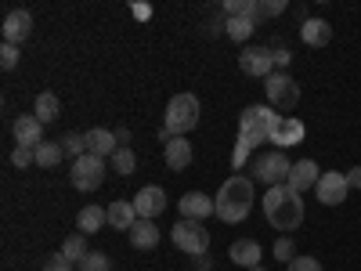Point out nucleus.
<instances>
[{"instance_id": "6ab92c4d", "label": "nucleus", "mask_w": 361, "mask_h": 271, "mask_svg": "<svg viewBox=\"0 0 361 271\" xmlns=\"http://www.w3.org/2000/svg\"><path fill=\"white\" fill-rule=\"evenodd\" d=\"M109 224L119 228V231H130V228L137 224L134 199H116V203H109Z\"/></svg>"}, {"instance_id": "72a5a7b5", "label": "nucleus", "mask_w": 361, "mask_h": 271, "mask_svg": "<svg viewBox=\"0 0 361 271\" xmlns=\"http://www.w3.org/2000/svg\"><path fill=\"white\" fill-rule=\"evenodd\" d=\"M18 58H22V51H18L15 44H4V47H0V66H4L8 73L18 66Z\"/></svg>"}, {"instance_id": "6e6552de", "label": "nucleus", "mask_w": 361, "mask_h": 271, "mask_svg": "<svg viewBox=\"0 0 361 271\" xmlns=\"http://www.w3.org/2000/svg\"><path fill=\"white\" fill-rule=\"evenodd\" d=\"M69 181H73L76 192H94V188H102V181H105V159L90 156V152L80 156V159H73Z\"/></svg>"}, {"instance_id": "bb28decb", "label": "nucleus", "mask_w": 361, "mask_h": 271, "mask_svg": "<svg viewBox=\"0 0 361 271\" xmlns=\"http://www.w3.org/2000/svg\"><path fill=\"white\" fill-rule=\"evenodd\" d=\"M87 253H90V250H87V235H80V231H76V235H69L66 243H62V257H66V260H73V264H80Z\"/></svg>"}, {"instance_id": "393cba45", "label": "nucleus", "mask_w": 361, "mask_h": 271, "mask_svg": "<svg viewBox=\"0 0 361 271\" xmlns=\"http://www.w3.org/2000/svg\"><path fill=\"white\" fill-rule=\"evenodd\" d=\"M62 159H66L62 141H44V145H37V167H40V170H54Z\"/></svg>"}, {"instance_id": "f704fd0d", "label": "nucleus", "mask_w": 361, "mask_h": 271, "mask_svg": "<svg viewBox=\"0 0 361 271\" xmlns=\"http://www.w3.org/2000/svg\"><path fill=\"white\" fill-rule=\"evenodd\" d=\"M282 11H286V0H264L257 22H260V18H275V15H282Z\"/></svg>"}, {"instance_id": "9b49d317", "label": "nucleus", "mask_w": 361, "mask_h": 271, "mask_svg": "<svg viewBox=\"0 0 361 271\" xmlns=\"http://www.w3.org/2000/svg\"><path fill=\"white\" fill-rule=\"evenodd\" d=\"M0 33H4V44H22V40H29V33H33V15H29L25 8H15V11H8V18H4V25H0Z\"/></svg>"}, {"instance_id": "39448f33", "label": "nucleus", "mask_w": 361, "mask_h": 271, "mask_svg": "<svg viewBox=\"0 0 361 271\" xmlns=\"http://www.w3.org/2000/svg\"><path fill=\"white\" fill-rule=\"evenodd\" d=\"M289 170H293L289 156L275 148V152L257 156V163H253V181H260V185H267V188H279V185H286V181H289Z\"/></svg>"}, {"instance_id": "2f4dec72", "label": "nucleus", "mask_w": 361, "mask_h": 271, "mask_svg": "<svg viewBox=\"0 0 361 271\" xmlns=\"http://www.w3.org/2000/svg\"><path fill=\"white\" fill-rule=\"evenodd\" d=\"M275 260H286V264H293L296 260V243H293V239H279V243H275Z\"/></svg>"}, {"instance_id": "423d86ee", "label": "nucleus", "mask_w": 361, "mask_h": 271, "mask_svg": "<svg viewBox=\"0 0 361 271\" xmlns=\"http://www.w3.org/2000/svg\"><path fill=\"white\" fill-rule=\"evenodd\" d=\"M170 239L180 253H192V257H202L209 250V231L202 228V221H177L170 228Z\"/></svg>"}, {"instance_id": "c9c22d12", "label": "nucleus", "mask_w": 361, "mask_h": 271, "mask_svg": "<svg viewBox=\"0 0 361 271\" xmlns=\"http://www.w3.org/2000/svg\"><path fill=\"white\" fill-rule=\"evenodd\" d=\"M286 271H322V260H314V257H296L293 264H286Z\"/></svg>"}, {"instance_id": "4be33fe9", "label": "nucleus", "mask_w": 361, "mask_h": 271, "mask_svg": "<svg viewBox=\"0 0 361 271\" xmlns=\"http://www.w3.org/2000/svg\"><path fill=\"white\" fill-rule=\"evenodd\" d=\"M163 156H166V167H170V170H185V167L192 163V145H188L185 138H170V141L163 145Z\"/></svg>"}, {"instance_id": "c756f323", "label": "nucleus", "mask_w": 361, "mask_h": 271, "mask_svg": "<svg viewBox=\"0 0 361 271\" xmlns=\"http://www.w3.org/2000/svg\"><path fill=\"white\" fill-rule=\"evenodd\" d=\"M62 148H66V156L80 159V156H87V138L83 134H66L62 138Z\"/></svg>"}, {"instance_id": "58836bf2", "label": "nucleus", "mask_w": 361, "mask_h": 271, "mask_svg": "<svg viewBox=\"0 0 361 271\" xmlns=\"http://www.w3.org/2000/svg\"><path fill=\"white\" fill-rule=\"evenodd\" d=\"M347 185L350 188H361V167H350L347 170Z\"/></svg>"}, {"instance_id": "5701e85b", "label": "nucleus", "mask_w": 361, "mask_h": 271, "mask_svg": "<svg viewBox=\"0 0 361 271\" xmlns=\"http://www.w3.org/2000/svg\"><path fill=\"white\" fill-rule=\"evenodd\" d=\"M130 246H134V250H156V246H159V228H156V221H141V217H137V224L130 228Z\"/></svg>"}, {"instance_id": "a211bd4d", "label": "nucleus", "mask_w": 361, "mask_h": 271, "mask_svg": "<svg viewBox=\"0 0 361 271\" xmlns=\"http://www.w3.org/2000/svg\"><path fill=\"white\" fill-rule=\"evenodd\" d=\"M300 40H304L307 47H325L329 40H333V25H329L325 18H304L300 22Z\"/></svg>"}, {"instance_id": "473e14b6", "label": "nucleus", "mask_w": 361, "mask_h": 271, "mask_svg": "<svg viewBox=\"0 0 361 271\" xmlns=\"http://www.w3.org/2000/svg\"><path fill=\"white\" fill-rule=\"evenodd\" d=\"M11 163H15L18 170H25L29 163H37V148H25V145H18L15 152H11Z\"/></svg>"}, {"instance_id": "412c9836", "label": "nucleus", "mask_w": 361, "mask_h": 271, "mask_svg": "<svg viewBox=\"0 0 361 271\" xmlns=\"http://www.w3.org/2000/svg\"><path fill=\"white\" fill-rule=\"evenodd\" d=\"M228 257L238 264V267H257L260 264V243H253V239H235L231 243V250H228Z\"/></svg>"}, {"instance_id": "ea45409f", "label": "nucleus", "mask_w": 361, "mask_h": 271, "mask_svg": "<svg viewBox=\"0 0 361 271\" xmlns=\"http://www.w3.org/2000/svg\"><path fill=\"white\" fill-rule=\"evenodd\" d=\"M116 141H119V148H127V141H130V131H127V127H119V131H116Z\"/></svg>"}, {"instance_id": "4468645a", "label": "nucleus", "mask_w": 361, "mask_h": 271, "mask_svg": "<svg viewBox=\"0 0 361 271\" xmlns=\"http://www.w3.org/2000/svg\"><path fill=\"white\" fill-rule=\"evenodd\" d=\"M318 181H322V170H318L314 159H296L293 170H289V181H286V185H289L293 192H307V188L318 185Z\"/></svg>"}, {"instance_id": "f8f14e48", "label": "nucleus", "mask_w": 361, "mask_h": 271, "mask_svg": "<svg viewBox=\"0 0 361 271\" xmlns=\"http://www.w3.org/2000/svg\"><path fill=\"white\" fill-rule=\"evenodd\" d=\"M134 210H137V217H141V221L159 217L163 210H166V192H163L159 185H145V188L137 192V199H134Z\"/></svg>"}, {"instance_id": "7c9ffc66", "label": "nucleus", "mask_w": 361, "mask_h": 271, "mask_svg": "<svg viewBox=\"0 0 361 271\" xmlns=\"http://www.w3.org/2000/svg\"><path fill=\"white\" fill-rule=\"evenodd\" d=\"M112 267V260L105 257V253H98V250H90L83 260H80V271H109Z\"/></svg>"}, {"instance_id": "f03ea898", "label": "nucleus", "mask_w": 361, "mask_h": 271, "mask_svg": "<svg viewBox=\"0 0 361 271\" xmlns=\"http://www.w3.org/2000/svg\"><path fill=\"white\" fill-rule=\"evenodd\" d=\"M250 210H253V177L231 174L217 192V217L224 224H238L250 217Z\"/></svg>"}, {"instance_id": "cd10ccee", "label": "nucleus", "mask_w": 361, "mask_h": 271, "mask_svg": "<svg viewBox=\"0 0 361 271\" xmlns=\"http://www.w3.org/2000/svg\"><path fill=\"white\" fill-rule=\"evenodd\" d=\"M109 163H112V170H116L119 177H130V174L137 170V156H134V148H119V152H116Z\"/></svg>"}, {"instance_id": "1a4fd4ad", "label": "nucleus", "mask_w": 361, "mask_h": 271, "mask_svg": "<svg viewBox=\"0 0 361 271\" xmlns=\"http://www.w3.org/2000/svg\"><path fill=\"white\" fill-rule=\"evenodd\" d=\"M347 192H350V185H347V174H340V170H322V181L314 185V199L322 203V206H340L343 199H347Z\"/></svg>"}, {"instance_id": "c85d7f7f", "label": "nucleus", "mask_w": 361, "mask_h": 271, "mask_svg": "<svg viewBox=\"0 0 361 271\" xmlns=\"http://www.w3.org/2000/svg\"><path fill=\"white\" fill-rule=\"evenodd\" d=\"M253 25H257L253 18H224V29H228V37H231V40H238V44L253 37Z\"/></svg>"}, {"instance_id": "f3484780", "label": "nucleus", "mask_w": 361, "mask_h": 271, "mask_svg": "<svg viewBox=\"0 0 361 271\" xmlns=\"http://www.w3.org/2000/svg\"><path fill=\"white\" fill-rule=\"evenodd\" d=\"M11 131H15V141H18V145H25V148L44 145V124H40L37 116H18Z\"/></svg>"}, {"instance_id": "e433bc0d", "label": "nucleus", "mask_w": 361, "mask_h": 271, "mask_svg": "<svg viewBox=\"0 0 361 271\" xmlns=\"http://www.w3.org/2000/svg\"><path fill=\"white\" fill-rule=\"evenodd\" d=\"M40 271H73V260H66L62 253H54V257H51V260H47Z\"/></svg>"}, {"instance_id": "37998d69", "label": "nucleus", "mask_w": 361, "mask_h": 271, "mask_svg": "<svg viewBox=\"0 0 361 271\" xmlns=\"http://www.w3.org/2000/svg\"><path fill=\"white\" fill-rule=\"evenodd\" d=\"M250 271H267V267H264V264H257V267H250Z\"/></svg>"}, {"instance_id": "79ce46f5", "label": "nucleus", "mask_w": 361, "mask_h": 271, "mask_svg": "<svg viewBox=\"0 0 361 271\" xmlns=\"http://www.w3.org/2000/svg\"><path fill=\"white\" fill-rule=\"evenodd\" d=\"M195 267H199V271H209V267H214V264H209V257L202 253V257H195Z\"/></svg>"}, {"instance_id": "b1692460", "label": "nucleus", "mask_w": 361, "mask_h": 271, "mask_svg": "<svg viewBox=\"0 0 361 271\" xmlns=\"http://www.w3.org/2000/svg\"><path fill=\"white\" fill-rule=\"evenodd\" d=\"M33 116L40 119V124H54L58 116H62V102H58L51 90H44V95H37V105H33Z\"/></svg>"}, {"instance_id": "a878e982", "label": "nucleus", "mask_w": 361, "mask_h": 271, "mask_svg": "<svg viewBox=\"0 0 361 271\" xmlns=\"http://www.w3.org/2000/svg\"><path fill=\"white\" fill-rule=\"evenodd\" d=\"M221 11H224V18H253L257 22L260 4H257V0H224Z\"/></svg>"}, {"instance_id": "4c0bfd02", "label": "nucleus", "mask_w": 361, "mask_h": 271, "mask_svg": "<svg viewBox=\"0 0 361 271\" xmlns=\"http://www.w3.org/2000/svg\"><path fill=\"white\" fill-rule=\"evenodd\" d=\"M289 62H293V54H289L286 47H275V66H282V69H286Z\"/></svg>"}, {"instance_id": "7ed1b4c3", "label": "nucleus", "mask_w": 361, "mask_h": 271, "mask_svg": "<svg viewBox=\"0 0 361 271\" xmlns=\"http://www.w3.org/2000/svg\"><path fill=\"white\" fill-rule=\"evenodd\" d=\"M264 217L271 221V228H279V231H296L300 224H304V199H300V192H293L289 185L267 188Z\"/></svg>"}, {"instance_id": "ddd939ff", "label": "nucleus", "mask_w": 361, "mask_h": 271, "mask_svg": "<svg viewBox=\"0 0 361 271\" xmlns=\"http://www.w3.org/2000/svg\"><path fill=\"white\" fill-rule=\"evenodd\" d=\"M304 124H300L296 116H282L279 124H275V131H271V145H279V152H286L289 145H300L304 141Z\"/></svg>"}, {"instance_id": "2eb2a0df", "label": "nucleus", "mask_w": 361, "mask_h": 271, "mask_svg": "<svg viewBox=\"0 0 361 271\" xmlns=\"http://www.w3.org/2000/svg\"><path fill=\"white\" fill-rule=\"evenodd\" d=\"M87 152L90 156H98V159H112L119 152V141H116V131H105V127H94V131H87Z\"/></svg>"}, {"instance_id": "0eeeda50", "label": "nucleus", "mask_w": 361, "mask_h": 271, "mask_svg": "<svg viewBox=\"0 0 361 271\" xmlns=\"http://www.w3.org/2000/svg\"><path fill=\"white\" fill-rule=\"evenodd\" d=\"M264 95H267V105L271 109H286L289 112L300 102V87H296V80L289 73H271L264 80Z\"/></svg>"}, {"instance_id": "20e7f679", "label": "nucleus", "mask_w": 361, "mask_h": 271, "mask_svg": "<svg viewBox=\"0 0 361 271\" xmlns=\"http://www.w3.org/2000/svg\"><path fill=\"white\" fill-rule=\"evenodd\" d=\"M199 124V98L195 95H173L166 105V127H163V145L170 138H185L188 131H195Z\"/></svg>"}, {"instance_id": "a19ab883", "label": "nucleus", "mask_w": 361, "mask_h": 271, "mask_svg": "<svg viewBox=\"0 0 361 271\" xmlns=\"http://www.w3.org/2000/svg\"><path fill=\"white\" fill-rule=\"evenodd\" d=\"M148 15H152V8H148V4H134V18H148Z\"/></svg>"}, {"instance_id": "aec40b11", "label": "nucleus", "mask_w": 361, "mask_h": 271, "mask_svg": "<svg viewBox=\"0 0 361 271\" xmlns=\"http://www.w3.org/2000/svg\"><path fill=\"white\" fill-rule=\"evenodd\" d=\"M109 224V210H102V206H83L80 214H76V231L80 235H94V231H102Z\"/></svg>"}, {"instance_id": "9d476101", "label": "nucleus", "mask_w": 361, "mask_h": 271, "mask_svg": "<svg viewBox=\"0 0 361 271\" xmlns=\"http://www.w3.org/2000/svg\"><path fill=\"white\" fill-rule=\"evenodd\" d=\"M238 69H243L246 76L267 80L271 73H275V51L271 47H246L243 54H238Z\"/></svg>"}, {"instance_id": "dca6fc26", "label": "nucleus", "mask_w": 361, "mask_h": 271, "mask_svg": "<svg viewBox=\"0 0 361 271\" xmlns=\"http://www.w3.org/2000/svg\"><path fill=\"white\" fill-rule=\"evenodd\" d=\"M180 214H185V221H202L209 214H217V199H209L202 192H188V195H180Z\"/></svg>"}, {"instance_id": "f257e3e1", "label": "nucleus", "mask_w": 361, "mask_h": 271, "mask_svg": "<svg viewBox=\"0 0 361 271\" xmlns=\"http://www.w3.org/2000/svg\"><path fill=\"white\" fill-rule=\"evenodd\" d=\"M279 119L282 116L271 109V105H250V109H243V116H238V145H235V156H231V167L235 170H243V163H246L253 145L271 141V131H275Z\"/></svg>"}]
</instances>
